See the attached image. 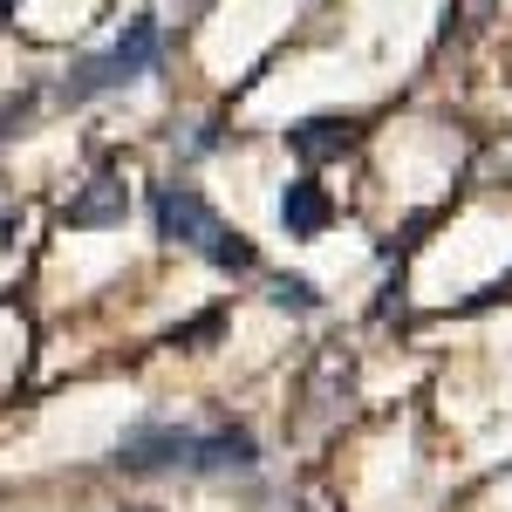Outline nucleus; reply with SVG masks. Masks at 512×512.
<instances>
[{
  "instance_id": "10",
  "label": "nucleus",
  "mask_w": 512,
  "mask_h": 512,
  "mask_svg": "<svg viewBox=\"0 0 512 512\" xmlns=\"http://www.w3.org/2000/svg\"><path fill=\"white\" fill-rule=\"evenodd\" d=\"M219 335H226V315H219V308H205L198 321L171 328V349H205V342H219Z\"/></svg>"
},
{
  "instance_id": "2",
  "label": "nucleus",
  "mask_w": 512,
  "mask_h": 512,
  "mask_svg": "<svg viewBox=\"0 0 512 512\" xmlns=\"http://www.w3.org/2000/svg\"><path fill=\"white\" fill-rule=\"evenodd\" d=\"M185 458H192V431L185 424H130L117 437L123 472H185Z\"/></svg>"
},
{
  "instance_id": "14",
  "label": "nucleus",
  "mask_w": 512,
  "mask_h": 512,
  "mask_svg": "<svg viewBox=\"0 0 512 512\" xmlns=\"http://www.w3.org/2000/svg\"><path fill=\"white\" fill-rule=\"evenodd\" d=\"M144 512H151V506H144Z\"/></svg>"
},
{
  "instance_id": "8",
  "label": "nucleus",
  "mask_w": 512,
  "mask_h": 512,
  "mask_svg": "<svg viewBox=\"0 0 512 512\" xmlns=\"http://www.w3.org/2000/svg\"><path fill=\"white\" fill-rule=\"evenodd\" d=\"M198 253H205V260H212L219 274H253V267H260V253H253V239H246V233H226V226H219V233L205 239Z\"/></svg>"
},
{
  "instance_id": "12",
  "label": "nucleus",
  "mask_w": 512,
  "mask_h": 512,
  "mask_svg": "<svg viewBox=\"0 0 512 512\" xmlns=\"http://www.w3.org/2000/svg\"><path fill=\"white\" fill-rule=\"evenodd\" d=\"M21 226V212H0V246H7V233Z\"/></svg>"
},
{
  "instance_id": "4",
  "label": "nucleus",
  "mask_w": 512,
  "mask_h": 512,
  "mask_svg": "<svg viewBox=\"0 0 512 512\" xmlns=\"http://www.w3.org/2000/svg\"><path fill=\"white\" fill-rule=\"evenodd\" d=\"M355 137H362V123L355 117H301L287 130V151L301 164H328V158H349Z\"/></svg>"
},
{
  "instance_id": "1",
  "label": "nucleus",
  "mask_w": 512,
  "mask_h": 512,
  "mask_svg": "<svg viewBox=\"0 0 512 512\" xmlns=\"http://www.w3.org/2000/svg\"><path fill=\"white\" fill-rule=\"evenodd\" d=\"M158 62V21L151 14H137L130 28H123V41L110 48V55H89V62H76L69 76H62V103L76 110V103H96V96H110V89H123V82H137L144 69Z\"/></svg>"
},
{
  "instance_id": "3",
  "label": "nucleus",
  "mask_w": 512,
  "mask_h": 512,
  "mask_svg": "<svg viewBox=\"0 0 512 512\" xmlns=\"http://www.w3.org/2000/svg\"><path fill=\"white\" fill-rule=\"evenodd\" d=\"M151 212H158V239H171V246H205V239L219 233V212L192 185H164Z\"/></svg>"
},
{
  "instance_id": "13",
  "label": "nucleus",
  "mask_w": 512,
  "mask_h": 512,
  "mask_svg": "<svg viewBox=\"0 0 512 512\" xmlns=\"http://www.w3.org/2000/svg\"><path fill=\"white\" fill-rule=\"evenodd\" d=\"M7 14H14V0H0V21H7Z\"/></svg>"
},
{
  "instance_id": "9",
  "label": "nucleus",
  "mask_w": 512,
  "mask_h": 512,
  "mask_svg": "<svg viewBox=\"0 0 512 512\" xmlns=\"http://www.w3.org/2000/svg\"><path fill=\"white\" fill-rule=\"evenodd\" d=\"M267 301L287 308V315H315V308H321V294H315V280H308V274H274V280H267Z\"/></svg>"
},
{
  "instance_id": "7",
  "label": "nucleus",
  "mask_w": 512,
  "mask_h": 512,
  "mask_svg": "<svg viewBox=\"0 0 512 512\" xmlns=\"http://www.w3.org/2000/svg\"><path fill=\"white\" fill-rule=\"evenodd\" d=\"M123 212H130V192H123L110 171L89 178L82 198H69V226H123Z\"/></svg>"
},
{
  "instance_id": "11",
  "label": "nucleus",
  "mask_w": 512,
  "mask_h": 512,
  "mask_svg": "<svg viewBox=\"0 0 512 512\" xmlns=\"http://www.w3.org/2000/svg\"><path fill=\"white\" fill-rule=\"evenodd\" d=\"M28 117V96H14V103H0V137H7V123Z\"/></svg>"
},
{
  "instance_id": "6",
  "label": "nucleus",
  "mask_w": 512,
  "mask_h": 512,
  "mask_svg": "<svg viewBox=\"0 0 512 512\" xmlns=\"http://www.w3.org/2000/svg\"><path fill=\"white\" fill-rule=\"evenodd\" d=\"M260 451H253V437L233 431V424H219V431H192V458H185V472H246Z\"/></svg>"
},
{
  "instance_id": "5",
  "label": "nucleus",
  "mask_w": 512,
  "mask_h": 512,
  "mask_svg": "<svg viewBox=\"0 0 512 512\" xmlns=\"http://www.w3.org/2000/svg\"><path fill=\"white\" fill-rule=\"evenodd\" d=\"M328 219H335V198H328V185H315V178H294V185L280 192V226H287L294 239L328 233Z\"/></svg>"
}]
</instances>
